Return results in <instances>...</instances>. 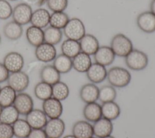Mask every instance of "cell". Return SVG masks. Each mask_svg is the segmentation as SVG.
<instances>
[{
  "mask_svg": "<svg viewBox=\"0 0 155 138\" xmlns=\"http://www.w3.org/2000/svg\"><path fill=\"white\" fill-rule=\"evenodd\" d=\"M2 107L0 105V114H1V111H2Z\"/></svg>",
  "mask_w": 155,
  "mask_h": 138,
  "instance_id": "obj_47",
  "label": "cell"
},
{
  "mask_svg": "<svg viewBox=\"0 0 155 138\" xmlns=\"http://www.w3.org/2000/svg\"><path fill=\"white\" fill-rule=\"evenodd\" d=\"M99 88L93 83H88L82 85L79 91L81 99L85 104L94 102L98 100Z\"/></svg>",
  "mask_w": 155,
  "mask_h": 138,
  "instance_id": "obj_17",
  "label": "cell"
},
{
  "mask_svg": "<svg viewBox=\"0 0 155 138\" xmlns=\"http://www.w3.org/2000/svg\"><path fill=\"white\" fill-rule=\"evenodd\" d=\"M34 94L36 97L41 100L48 99L52 97V85L41 81L35 86Z\"/></svg>",
  "mask_w": 155,
  "mask_h": 138,
  "instance_id": "obj_32",
  "label": "cell"
},
{
  "mask_svg": "<svg viewBox=\"0 0 155 138\" xmlns=\"http://www.w3.org/2000/svg\"><path fill=\"white\" fill-rule=\"evenodd\" d=\"M107 79L110 85L117 88H124L129 85L131 75L127 69L121 67H113L107 71Z\"/></svg>",
  "mask_w": 155,
  "mask_h": 138,
  "instance_id": "obj_1",
  "label": "cell"
},
{
  "mask_svg": "<svg viewBox=\"0 0 155 138\" xmlns=\"http://www.w3.org/2000/svg\"><path fill=\"white\" fill-rule=\"evenodd\" d=\"M40 77L41 81L53 85L60 81L61 74L53 65H47L41 68Z\"/></svg>",
  "mask_w": 155,
  "mask_h": 138,
  "instance_id": "obj_23",
  "label": "cell"
},
{
  "mask_svg": "<svg viewBox=\"0 0 155 138\" xmlns=\"http://www.w3.org/2000/svg\"><path fill=\"white\" fill-rule=\"evenodd\" d=\"M61 50L62 54L71 59H73L81 51L79 41L70 39H67L63 41Z\"/></svg>",
  "mask_w": 155,
  "mask_h": 138,
  "instance_id": "obj_28",
  "label": "cell"
},
{
  "mask_svg": "<svg viewBox=\"0 0 155 138\" xmlns=\"http://www.w3.org/2000/svg\"><path fill=\"white\" fill-rule=\"evenodd\" d=\"M19 115L13 105L2 107L0 114V122L12 125L19 119Z\"/></svg>",
  "mask_w": 155,
  "mask_h": 138,
  "instance_id": "obj_30",
  "label": "cell"
},
{
  "mask_svg": "<svg viewBox=\"0 0 155 138\" xmlns=\"http://www.w3.org/2000/svg\"><path fill=\"white\" fill-rule=\"evenodd\" d=\"M7 81L8 85L12 87L16 93L25 91L30 84L28 74L22 70L10 73Z\"/></svg>",
  "mask_w": 155,
  "mask_h": 138,
  "instance_id": "obj_6",
  "label": "cell"
},
{
  "mask_svg": "<svg viewBox=\"0 0 155 138\" xmlns=\"http://www.w3.org/2000/svg\"><path fill=\"white\" fill-rule=\"evenodd\" d=\"M104 138H115L114 137H113V136H107V137H104Z\"/></svg>",
  "mask_w": 155,
  "mask_h": 138,
  "instance_id": "obj_46",
  "label": "cell"
},
{
  "mask_svg": "<svg viewBox=\"0 0 155 138\" xmlns=\"http://www.w3.org/2000/svg\"><path fill=\"white\" fill-rule=\"evenodd\" d=\"M79 42L81 51L90 56L93 55L100 47L98 39L91 34L86 33Z\"/></svg>",
  "mask_w": 155,
  "mask_h": 138,
  "instance_id": "obj_19",
  "label": "cell"
},
{
  "mask_svg": "<svg viewBox=\"0 0 155 138\" xmlns=\"http://www.w3.org/2000/svg\"><path fill=\"white\" fill-rule=\"evenodd\" d=\"M150 12L155 15V0H152L150 3Z\"/></svg>",
  "mask_w": 155,
  "mask_h": 138,
  "instance_id": "obj_42",
  "label": "cell"
},
{
  "mask_svg": "<svg viewBox=\"0 0 155 138\" xmlns=\"http://www.w3.org/2000/svg\"><path fill=\"white\" fill-rule=\"evenodd\" d=\"M1 36L0 35V44H1Z\"/></svg>",
  "mask_w": 155,
  "mask_h": 138,
  "instance_id": "obj_48",
  "label": "cell"
},
{
  "mask_svg": "<svg viewBox=\"0 0 155 138\" xmlns=\"http://www.w3.org/2000/svg\"><path fill=\"white\" fill-rule=\"evenodd\" d=\"M63 138H76L75 136H74L73 134H69L64 136Z\"/></svg>",
  "mask_w": 155,
  "mask_h": 138,
  "instance_id": "obj_45",
  "label": "cell"
},
{
  "mask_svg": "<svg viewBox=\"0 0 155 138\" xmlns=\"http://www.w3.org/2000/svg\"><path fill=\"white\" fill-rule=\"evenodd\" d=\"M46 4L53 12H64L68 7V0H47Z\"/></svg>",
  "mask_w": 155,
  "mask_h": 138,
  "instance_id": "obj_37",
  "label": "cell"
},
{
  "mask_svg": "<svg viewBox=\"0 0 155 138\" xmlns=\"http://www.w3.org/2000/svg\"><path fill=\"white\" fill-rule=\"evenodd\" d=\"M42 110L49 119L59 118L63 113V106L61 101L51 97L42 102Z\"/></svg>",
  "mask_w": 155,
  "mask_h": 138,
  "instance_id": "obj_10",
  "label": "cell"
},
{
  "mask_svg": "<svg viewBox=\"0 0 155 138\" xmlns=\"http://www.w3.org/2000/svg\"><path fill=\"white\" fill-rule=\"evenodd\" d=\"M70 18L64 12H53L50 14L49 25L58 29H63L67 25Z\"/></svg>",
  "mask_w": 155,
  "mask_h": 138,
  "instance_id": "obj_34",
  "label": "cell"
},
{
  "mask_svg": "<svg viewBox=\"0 0 155 138\" xmlns=\"http://www.w3.org/2000/svg\"><path fill=\"white\" fill-rule=\"evenodd\" d=\"M44 130L48 138H60L65 130V124L60 117L50 119Z\"/></svg>",
  "mask_w": 155,
  "mask_h": 138,
  "instance_id": "obj_11",
  "label": "cell"
},
{
  "mask_svg": "<svg viewBox=\"0 0 155 138\" xmlns=\"http://www.w3.org/2000/svg\"><path fill=\"white\" fill-rule=\"evenodd\" d=\"M13 137L12 125L0 122V138H13Z\"/></svg>",
  "mask_w": 155,
  "mask_h": 138,
  "instance_id": "obj_39",
  "label": "cell"
},
{
  "mask_svg": "<svg viewBox=\"0 0 155 138\" xmlns=\"http://www.w3.org/2000/svg\"><path fill=\"white\" fill-rule=\"evenodd\" d=\"M16 94V92L9 85L3 87L0 90V105L2 107L12 105Z\"/></svg>",
  "mask_w": 155,
  "mask_h": 138,
  "instance_id": "obj_33",
  "label": "cell"
},
{
  "mask_svg": "<svg viewBox=\"0 0 155 138\" xmlns=\"http://www.w3.org/2000/svg\"><path fill=\"white\" fill-rule=\"evenodd\" d=\"M2 63L10 73H14L22 70L24 66V59L21 53L10 51L4 57Z\"/></svg>",
  "mask_w": 155,
  "mask_h": 138,
  "instance_id": "obj_7",
  "label": "cell"
},
{
  "mask_svg": "<svg viewBox=\"0 0 155 138\" xmlns=\"http://www.w3.org/2000/svg\"><path fill=\"white\" fill-rule=\"evenodd\" d=\"M1 87H0V90H1Z\"/></svg>",
  "mask_w": 155,
  "mask_h": 138,
  "instance_id": "obj_51",
  "label": "cell"
},
{
  "mask_svg": "<svg viewBox=\"0 0 155 138\" xmlns=\"http://www.w3.org/2000/svg\"><path fill=\"white\" fill-rule=\"evenodd\" d=\"M62 31L61 29L48 26L44 30V42L55 45L61 42L62 39Z\"/></svg>",
  "mask_w": 155,
  "mask_h": 138,
  "instance_id": "obj_29",
  "label": "cell"
},
{
  "mask_svg": "<svg viewBox=\"0 0 155 138\" xmlns=\"http://www.w3.org/2000/svg\"><path fill=\"white\" fill-rule=\"evenodd\" d=\"M12 127L14 136L16 138H27L32 129L27 120L22 119H18Z\"/></svg>",
  "mask_w": 155,
  "mask_h": 138,
  "instance_id": "obj_31",
  "label": "cell"
},
{
  "mask_svg": "<svg viewBox=\"0 0 155 138\" xmlns=\"http://www.w3.org/2000/svg\"><path fill=\"white\" fill-rule=\"evenodd\" d=\"M35 55L39 61L47 63L53 61L57 56V51L54 45L44 42L35 47Z\"/></svg>",
  "mask_w": 155,
  "mask_h": 138,
  "instance_id": "obj_8",
  "label": "cell"
},
{
  "mask_svg": "<svg viewBox=\"0 0 155 138\" xmlns=\"http://www.w3.org/2000/svg\"><path fill=\"white\" fill-rule=\"evenodd\" d=\"M13 105L20 115L26 116L33 109L34 103L31 96L26 93L21 92L16 94Z\"/></svg>",
  "mask_w": 155,
  "mask_h": 138,
  "instance_id": "obj_9",
  "label": "cell"
},
{
  "mask_svg": "<svg viewBox=\"0 0 155 138\" xmlns=\"http://www.w3.org/2000/svg\"><path fill=\"white\" fill-rule=\"evenodd\" d=\"M2 31L4 36L10 41L18 40L23 34L22 26L13 20L4 25Z\"/></svg>",
  "mask_w": 155,
  "mask_h": 138,
  "instance_id": "obj_21",
  "label": "cell"
},
{
  "mask_svg": "<svg viewBox=\"0 0 155 138\" xmlns=\"http://www.w3.org/2000/svg\"><path fill=\"white\" fill-rule=\"evenodd\" d=\"M93 135L97 138H104L110 136L113 130L112 122L103 117L93 123Z\"/></svg>",
  "mask_w": 155,
  "mask_h": 138,
  "instance_id": "obj_16",
  "label": "cell"
},
{
  "mask_svg": "<svg viewBox=\"0 0 155 138\" xmlns=\"http://www.w3.org/2000/svg\"><path fill=\"white\" fill-rule=\"evenodd\" d=\"M101 109L102 117L111 121L117 119L120 114V108L114 101L103 103Z\"/></svg>",
  "mask_w": 155,
  "mask_h": 138,
  "instance_id": "obj_26",
  "label": "cell"
},
{
  "mask_svg": "<svg viewBox=\"0 0 155 138\" xmlns=\"http://www.w3.org/2000/svg\"><path fill=\"white\" fill-rule=\"evenodd\" d=\"M9 1H18V0H9Z\"/></svg>",
  "mask_w": 155,
  "mask_h": 138,
  "instance_id": "obj_49",
  "label": "cell"
},
{
  "mask_svg": "<svg viewBox=\"0 0 155 138\" xmlns=\"http://www.w3.org/2000/svg\"><path fill=\"white\" fill-rule=\"evenodd\" d=\"M117 96L115 88L111 85H104L99 88L98 100L101 102L106 103L114 101Z\"/></svg>",
  "mask_w": 155,
  "mask_h": 138,
  "instance_id": "obj_36",
  "label": "cell"
},
{
  "mask_svg": "<svg viewBox=\"0 0 155 138\" xmlns=\"http://www.w3.org/2000/svg\"><path fill=\"white\" fill-rule=\"evenodd\" d=\"M25 116V120L32 129H44L48 121L43 110L38 108H33Z\"/></svg>",
  "mask_w": 155,
  "mask_h": 138,
  "instance_id": "obj_13",
  "label": "cell"
},
{
  "mask_svg": "<svg viewBox=\"0 0 155 138\" xmlns=\"http://www.w3.org/2000/svg\"><path fill=\"white\" fill-rule=\"evenodd\" d=\"M27 138H48L44 129H31Z\"/></svg>",
  "mask_w": 155,
  "mask_h": 138,
  "instance_id": "obj_40",
  "label": "cell"
},
{
  "mask_svg": "<svg viewBox=\"0 0 155 138\" xmlns=\"http://www.w3.org/2000/svg\"><path fill=\"white\" fill-rule=\"evenodd\" d=\"M53 65L60 74H65L73 68L72 59L61 53L56 56L53 61Z\"/></svg>",
  "mask_w": 155,
  "mask_h": 138,
  "instance_id": "obj_27",
  "label": "cell"
},
{
  "mask_svg": "<svg viewBox=\"0 0 155 138\" xmlns=\"http://www.w3.org/2000/svg\"><path fill=\"white\" fill-rule=\"evenodd\" d=\"M50 18V13L47 9L39 8L33 11L30 23L31 25L43 29L48 27Z\"/></svg>",
  "mask_w": 155,
  "mask_h": 138,
  "instance_id": "obj_18",
  "label": "cell"
},
{
  "mask_svg": "<svg viewBox=\"0 0 155 138\" xmlns=\"http://www.w3.org/2000/svg\"><path fill=\"white\" fill-rule=\"evenodd\" d=\"M32 13L33 10L30 4L21 2L13 8L12 17L13 21L22 26L30 22Z\"/></svg>",
  "mask_w": 155,
  "mask_h": 138,
  "instance_id": "obj_5",
  "label": "cell"
},
{
  "mask_svg": "<svg viewBox=\"0 0 155 138\" xmlns=\"http://www.w3.org/2000/svg\"><path fill=\"white\" fill-rule=\"evenodd\" d=\"M85 73L88 79L91 83L96 84L102 82L107 78V70L105 67L94 62L92 63Z\"/></svg>",
  "mask_w": 155,
  "mask_h": 138,
  "instance_id": "obj_15",
  "label": "cell"
},
{
  "mask_svg": "<svg viewBox=\"0 0 155 138\" xmlns=\"http://www.w3.org/2000/svg\"><path fill=\"white\" fill-rule=\"evenodd\" d=\"M139 28L144 33H152L155 31V15L150 11L140 13L136 19Z\"/></svg>",
  "mask_w": 155,
  "mask_h": 138,
  "instance_id": "obj_12",
  "label": "cell"
},
{
  "mask_svg": "<svg viewBox=\"0 0 155 138\" xmlns=\"http://www.w3.org/2000/svg\"><path fill=\"white\" fill-rule=\"evenodd\" d=\"M9 74V71L7 70L3 63L0 62V84L7 81Z\"/></svg>",
  "mask_w": 155,
  "mask_h": 138,
  "instance_id": "obj_41",
  "label": "cell"
},
{
  "mask_svg": "<svg viewBox=\"0 0 155 138\" xmlns=\"http://www.w3.org/2000/svg\"><path fill=\"white\" fill-rule=\"evenodd\" d=\"M125 62L130 70L141 71L147 67L148 57L143 51L133 48L125 57Z\"/></svg>",
  "mask_w": 155,
  "mask_h": 138,
  "instance_id": "obj_3",
  "label": "cell"
},
{
  "mask_svg": "<svg viewBox=\"0 0 155 138\" xmlns=\"http://www.w3.org/2000/svg\"><path fill=\"white\" fill-rule=\"evenodd\" d=\"M91 64L90 56L82 51L72 59L73 68L79 73H86Z\"/></svg>",
  "mask_w": 155,
  "mask_h": 138,
  "instance_id": "obj_25",
  "label": "cell"
},
{
  "mask_svg": "<svg viewBox=\"0 0 155 138\" xmlns=\"http://www.w3.org/2000/svg\"><path fill=\"white\" fill-rule=\"evenodd\" d=\"M83 116L87 121L95 122L102 117L101 105L96 102L86 104L83 108Z\"/></svg>",
  "mask_w": 155,
  "mask_h": 138,
  "instance_id": "obj_22",
  "label": "cell"
},
{
  "mask_svg": "<svg viewBox=\"0 0 155 138\" xmlns=\"http://www.w3.org/2000/svg\"><path fill=\"white\" fill-rule=\"evenodd\" d=\"M63 33L67 39L79 41L86 34L85 27L80 19L72 18L63 28Z\"/></svg>",
  "mask_w": 155,
  "mask_h": 138,
  "instance_id": "obj_4",
  "label": "cell"
},
{
  "mask_svg": "<svg viewBox=\"0 0 155 138\" xmlns=\"http://www.w3.org/2000/svg\"><path fill=\"white\" fill-rule=\"evenodd\" d=\"M90 138H97V137H90Z\"/></svg>",
  "mask_w": 155,
  "mask_h": 138,
  "instance_id": "obj_50",
  "label": "cell"
},
{
  "mask_svg": "<svg viewBox=\"0 0 155 138\" xmlns=\"http://www.w3.org/2000/svg\"><path fill=\"white\" fill-rule=\"evenodd\" d=\"M25 37L31 45L36 47L44 42V30L31 25L26 29Z\"/></svg>",
  "mask_w": 155,
  "mask_h": 138,
  "instance_id": "obj_24",
  "label": "cell"
},
{
  "mask_svg": "<svg viewBox=\"0 0 155 138\" xmlns=\"http://www.w3.org/2000/svg\"><path fill=\"white\" fill-rule=\"evenodd\" d=\"M93 56L95 62L104 67L112 64L116 57L111 47L107 45L100 46Z\"/></svg>",
  "mask_w": 155,
  "mask_h": 138,
  "instance_id": "obj_14",
  "label": "cell"
},
{
  "mask_svg": "<svg viewBox=\"0 0 155 138\" xmlns=\"http://www.w3.org/2000/svg\"><path fill=\"white\" fill-rule=\"evenodd\" d=\"M47 2V0H38V1L36 3V5L41 7L42 5H43L44 4H46Z\"/></svg>",
  "mask_w": 155,
  "mask_h": 138,
  "instance_id": "obj_43",
  "label": "cell"
},
{
  "mask_svg": "<svg viewBox=\"0 0 155 138\" xmlns=\"http://www.w3.org/2000/svg\"><path fill=\"white\" fill-rule=\"evenodd\" d=\"M26 1L27 2L26 3H27L28 4H29V3H34V4H36V3L38 1V0H26Z\"/></svg>",
  "mask_w": 155,
  "mask_h": 138,
  "instance_id": "obj_44",
  "label": "cell"
},
{
  "mask_svg": "<svg viewBox=\"0 0 155 138\" xmlns=\"http://www.w3.org/2000/svg\"><path fill=\"white\" fill-rule=\"evenodd\" d=\"M72 134L76 138H90L93 137V125L86 120H79L72 127Z\"/></svg>",
  "mask_w": 155,
  "mask_h": 138,
  "instance_id": "obj_20",
  "label": "cell"
},
{
  "mask_svg": "<svg viewBox=\"0 0 155 138\" xmlns=\"http://www.w3.org/2000/svg\"><path fill=\"white\" fill-rule=\"evenodd\" d=\"M13 8L7 0H0V20H6L12 16Z\"/></svg>",
  "mask_w": 155,
  "mask_h": 138,
  "instance_id": "obj_38",
  "label": "cell"
},
{
  "mask_svg": "<svg viewBox=\"0 0 155 138\" xmlns=\"http://www.w3.org/2000/svg\"><path fill=\"white\" fill-rule=\"evenodd\" d=\"M70 90L68 85L64 82L59 81L52 85V97L62 101L69 96Z\"/></svg>",
  "mask_w": 155,
  "mask_h": 138,
  "instance_id": "obj_35",
  "label": "cell"
},
{
  "mask_svg": "<svg viewBox=\"0 0 155 138\" xmlns=\"http://www.w3.org/2000/svg\"><path fill=\"white\" fill-rule=\"evenodd\" d=\"M110 47L116 56L122 58H125L133 49L130 39L122 33H117L112 38Z\"/></svg>",
  "mask_w": 155,
  "mask_h": 138,
  "instance_id": "obj_2",
  "label": "cell"
}]
</instances>
